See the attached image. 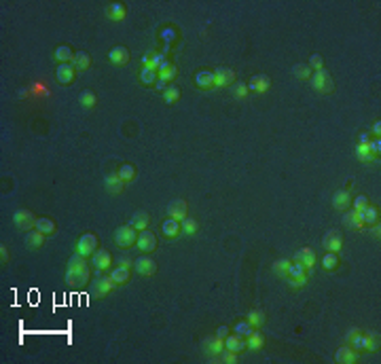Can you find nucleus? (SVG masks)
Here are the masks:
<instances>
[{
    "label": "nucleus",
    "mask_w": 381,
    "mask_h": 364,
    "mask_svg": "<svg viewBox=\"0 0 381 364\" xmlns=\"http://www.w3.org/2000/svg\"><path fill=\"white\" fill-rule=\"evenodd\" d=\"M117 288V284L115 280L110 278V273L106 275H100V278H95L93 284H89V292H91V297L93 299H104L106 295H110Z\"/></svg>",
    "instance_id": "obj_1"
},
{
    "label": "nucleus",
    "mask_w": 381,
    "mask_h": 364,
    "mask_svg": "<svg viewBox=\"0 0 381 364\" xmlns=\"http://www.w3.org/2000/svg\"><path fill=\"white\" fill-rule=\"evenodd\" d=\"M138 240V231L133 229L131 225H125V227H119L115 231V243L119 248H129L133 246Z\"/></svg>",
    "instance_id": "obj_2"
},
{
    "label": "nucleus",
    "mask_w": 381,
    "mask_h": 364,
    "mask_svg": "<svg viewBox=\"0 0 381 364\" xmlns=\"http://www.w3.org/2000/svg\"><path fill=\"white\" fill-rule=\"evenodd\" d=\"M98 250V235L95 233H83L81 237H78V242H76V252L78 254H83V256H93V252Z\"/></svg>",
    "instance_id": "obj_3"
},
{
    "label": "nucleus",
    "mask_w": 381,
    "mask_h": 364,
    "mask_svg": "<svg viewBox=\"0 0 381 364\" xmlns=\"http://www.w3.org/2000/svg\"><path fill=\"white\" fill-rule=\"evenodd\" d=\"M309 85H312L318 93L332 91V81H330V74L326 70H318V72H314L312 78H309Z\"/></svg>",
    "instance_id": "obj_4"
},
{
    "label": "nucleus",
    "mask_w": 381,
    "mask_h": 364,
    "mask_svg": "<svg viewBox=\"0 0 381 364\" xmlns=\"http://www.w3.org/2000/svg\"><path fill=\"white\" fill-rule=\"evenodd\" d=\"M136 246H138V250L142 252V254H150V252H155V250H157V235H155V233H150L148 229H144V231H140V233H138Z\"/></svg>",
    "instance_id": "obj_5"
},
{
    "label": "nucleus",
    "mask_w": 381,
    "mask_h": 364,
    "mask_svg": "<svg viewBox=\"0 0 381 364\" xmlns=\"http://www.w3.org/2000/svg\"><path fill=\"white\" fill-rule=\"evenodd\" d=\"M91 267L95 269V271H100V273H104L108 271L110 267H113V254H110L108 250H95L93 252V256H91Z\"/></svg>",
    "instance_id": "obj_6"
},
{
    "label": "nucleus",
    "mask_w": 381,
    "mask_h": 364,
    "mask_svg": "<svg viewBox=\"0 0 381 364\" xmlns=\"http://www.w3.org/2000/svg\"><path fill=\"white\" fill-rule=\"evenodd\" d=\"M133 269H136L140 275H146V278H150V275L157 273V263L148 254H144V256H138L136 260H133Z\"/></svg>",
    "instance_id": "obj_7"
},
{
    "label": "nucleus",
    "mask_w": 381,
    "mask_h": 364,
    "mask_svg": "<svg viewBox=\"0 0 381 364\" xmlns=\"http://www.w3.org/2000/svg\"><path fill=\"white\" fill-rule=\"evenodd\" d=\"M13 223L17 229H23V231H30V229H34L36 225V216L32 214L30 210H17L13 216Z\"/></svg>",
    "instance_id": "obj_8"
},
{
    "label": "nucleus",
    "mask_w": 381,
    "mask_h": 364,
    "mask_svg": "<svg viewBox=\"0 0 381 364\" xmlns=\"http://www.w3.org/2000/svg\"><path fill=\"white\" fill-rule=\"evenodd\" d=\"M108 60H110V64L113 66H127L129 64V49L123 47V45H117V47L110 49Z\"/></svg>",
    "instance_id": "obj_9"
},
{
    "label": "nucleus",
    "mask_w": 381,
    "mask_h": 364,
    "mask_svg": "<svg viewBox=\"0 0 381 364\" xmlns=\"http://www.w3.org/2000/svg\"><path fill=\"white\" fill-rule=\"evenodd\" d=\"M168 216L174 218V220H178V223H182L187 216H189V205L185 199H174L170 205H168Z\"/></svg>",
    "instance_id": "obj_10"
},
{
    "label": "nucleus",
    "mask_w": 381,
    "mask_h": 364,
    "mask_svg": "<svg viewBox=\"0 0 381 364\" xmlns=\"http://www.w3.org/2000/svg\"><path fill=\"white\" fill-rule=\"evenodd\" d=\"M87 267H89V263H87V256H83V254H78V252H74V254L70 256V260H68L66 280H68V278H72V275H76V273H81L83 269H87Z\"/></svg>",
    "instance_id": "obj_11"
},
{
    "label": "nucleus",
    "mask_w": 381,
    "mask_h": 364,
    "mask_svg": "<svg viewBox=\"0 0 381 364\" xmlns=\"http://www.w3.org/2000/svg\"><path fill=\"white\" fill-rule=\"evenodd\" d=\"M322 248L326 252H335V254H339L341 248H343V237H341L337 231L326 233L324 235V240H322Z\"/></svg>",
    "instance_id": "obj_12"
},
{
    "label": "nucleus",
    "mask_w": 381,
    "mask_h": 364,
    "mask_svg": "<svg viewBox=\"0 0 381 364\" xmlns=\"http://www.w3.org/2000/svg\"><path fill=\"white\" fill-rule=\"evenodd\" d=\"M203 350L208 356H212V358H220V354L225 352V339L222 337H210V339H205L203 341Z\"/></svg>",
    "instance_id": "obj_13"
},
{
    "label": "nucleus",
    "mask_w": 381,
    "mask_h": 364,
    "mask_svg": "<svg viewBox=\"0 0 381 364\" xmlns=\"http://www.w3.org/2000/svg\"><path fill=\"white\" fill-rule=\"evenodd\" d=\"M292 260H299V263H303V265L307 267V273H312L318 256H316V252H314L312 248H301V250H297V254L292 256Z\"/></svg>",
    "instance_id": "obj_14"
},
{
    "label": "nucleus",
    "mask_w": 381,
    "mask_h": 364,
    "mask_svg": "<svg viewBox=\"0 0 381 364\" xmlns=\"http://www.w3.org/2000/svg\"><path fill=\"white\" fill-rule=\"evenodd\" d=\"M214 83H216V74H214L212 70H199V72L195 74V85L203 91L214 89Z\"/></svg>",
    "instance_id": "obj_15"
},
{
    "label": "nucleus",
    "mask_w": 381,
    "mask_h": 364,
    "mask_svg": "<svg viewBox=\"0 0 381 364\" xmlns=\"http://www.w3.org/2000/svg\"><path fill=\"white\" fill-rule=\"evenodd\" d=\"M55 76H58L60 85H70L76 76V68L72 64H60L58 70H55Z\"/></svg>",
    "instance_id": "obj_16"
},
{
    "label": "nucleus",
    "mask_w": 381,
    "mask_h": 364,
    "mask_svg": "<svg viewBox=\"0 0 381 364\" xmlns=\"http://www.w3.org/2000/svg\"><path fill=\"white\" fill-rule=\"evenodd\" d=\"M216 83H214V89H222V87H229V85H233L235 81V72L231 68H218L216 72Z\"/></svg>",
    "instance_id": "obj_17"
},
{
    "label": "nucleus",
    "mask_w": 381,
    "mask_h": 364,
    "mask_svg": "<svg viewBox=\"0 0 381 364\" xmlns=\"http://www.w3.org/2000/svg\"><path fill=\"white\" fill-rule=\"evenodd\" d=\"M127 182L121 180V176L115 172V174H108V176L104 178V186H106V191L108 193H113V195H119V193H123V188H125Z\"/></svg>",
    "instance_id": "obj_18"
},
{
    "label": "nucleus",
    "mask_w": 381,
    "mask_h": 364,
    "mask_svg": "<svg viewBox=\"0 0 381 364\" xmlns=\"http://www.w3.org/2000/svg\"><path fill=\"white\" fill-rule=\"evenodd\" d=\"M106 17L110 21H123L127 17V6L123 2H110L106 6Z\"/></svg>",
    "instance_id": "obj_19"
},
{
    "label": "nucleus",
    "mask_w": 381,
    "mask_h": 364,
    "mask_svg": "<svg viewBox=\"0 0 381 364\" xmlns=\"http://www.w3.org/2000/svg\"><path fill=\"white\" fill-rule=\"evenodd\" d=\"M358 354L360 352H356L349 345H345V347H339V350L335 352V360L339 364H354L356 360H358Z\"/></svg>",
    "instance_id": "obj_20"
},
{
    "label": "nucleus",
    "mask_w": 381,
    "mask_h": 364,
    "mask_svg": "<svg viewBox=\"0 0 381 364\" xmlns=\"http://www.w3.org/2000/svg\"><path fill=\"white\" fill-rule=\"evenodd\" d=\"M349 205H352V195H349V191H337L335 195H332V208L339 210V212H345L349 210Z\"/></svg>",
    "instance_id": "obj_21"
},
{
    "label": "nucleus",
    "mask_w": 381,
    "mask_h": 364,
    "mask_svg": "<svg viewBox=\"0 0 381 364\" xmlns=\"http://www.w3.org/2000/svg\"><path fill=\"white\" fill-rule=\"evenodd\" d=\"M74 55L76 53H72V47H68V45H60L58 49L53 51V58H55L58 64H72Z\"/></svg>",
    "instance_id": "obj_22"
},
{
    "label": "nucleus",
    "mask_w": 381,
    "mask_h": 364,
    "mask_svg": "<svg viewBox=\"0 0 381 364\" xmlns=\"http://www.w3.org/2000/svg\"><path fill=\"white\" fill-rule=\"evenodd\" d=\"M269 87H271V81H269V76H265V74L252 76V78H250V83H248V89L254 91V93H265Z\"/></svg>",
    "instance_id": "obj_23"
},
{
    "label": "nucleus",
    "mask_w": 381,
    "mask_h": 364,
    "mask_svg": "<svg viewBox=\"0 0 381 364\" xmlns=\"http://www.w3.org/2000/svg\"><path fill=\"white\" fill-rule=\"evenodd\" d=\"M345 225L349 229H362L364 227V218H362V210H345Z\"/></svg>",
    "instance_id": "obj_24"
},
{
    "label": "nucleus",
    "mask_w": 381,
    "mask_h": 364,
    "mask_svg": "<svg viewBox=\"0 0 381 364\" xmlns=\"http://www.w3.org/2000/svg\"><path fill=\"white\" fill-rule=\"evenodd\" d=\"M110 278H113L115 280V284H117V286H123V284H127V282H129V267H125V265H119V267H113V269H110Z\"/></svg>",
    "instance_id": "obj_25"
},
{
    "label": "nucleus",
    "mask_w": 381,
    "mask_h": 364,
    "mask_svg": "<svg viewBox=\"0 0 381 364\" xmlns=\"http://www.w3.org/2000/svg\"><path fill=\"white\" fill-rule=\"evenodd\" d=\"M34 229L36 231H41L43 235H53L55 231H58V225H55V220H51L49 216H38Z\"/></svg>",
    "instance_id": "obj_26"
},
{
    "label": "nucleus",
    "mask_w": 381,
    "mask_h": 364,
    "mask_svg": "<svg viewBox=\"0 0 381 364\" xmlns=\"http://www.w3.org/2000/svg\"><path fill=\"white\" fill-rule=\"evenodd\" d=\"M225 350H231L235 354H242L246 350V339L240 335H227L225 337Z\"/></svg>",
    "instance_id": "obj_27"
},
{
    "label": "nucleus",
    "mask_w": 381,
    "mask_h": 364,
    "mask_svg": "<svg viewBox=\"0 0 381 364\" xmlns=\"http://www.w3.org/2000/svg\"><path fill=\"white\" fill-rule=\"evenodd\" d=\"M161 233L168 237V240H174V237H178V235L182 233V227H180L178 220L168 218V220L163 223V227H161Z\"/></svg>",
    "instance_id": "obj_28"
},
{
    "label": "nucleus",
    "mask_w": 381,
    "mask_h": 364,
    "mask_svg": "<svg viewBox=\"0 0 381 364\" xmlns=\"http://www.w3.org/2000/svg\"><path fill=\"white\" fill-rule=\"evenodd\" d=\"M263 345H265V335H260V330L254 328L252 335L246 339V347H248V350L258 352V350H263Z\"/></svg>",
    "instance_id": "obj_29"
},
{
    "label": "nucleus",
    "mask_w": 381,
    "mask_h": 364,
    "mask_svg": "<svg viewBox=\"0 0 381 364\" xmlns=\"http://www.w3.org/2000/svg\"><path fill=\"white\" fill-rule=\"evenodd\" d=\"M362 218H364V227H375V225H379V210L369 203L362 210Z\"/></svg>",
    "instance_id": "obj_30"
},
{
    "label": "nucleus",
    "mask_w": 381,
    "mask_h": 364,
    "mask_svg": "<svg viewBox=\"0 0 381 364\" xmlns=\"http://www.w3.org/2000/svg\"><path fill=\"white\" fill-rule=\"evenodd\" d=\"M176 76H178V68L174 66V64H170V61H165V64L159 68V81L170 83V81H174Z\"/></svg>",
    "instance_id": "obj_31"
},
{
    "label": "nucleus",
    "mask_w": 381,
    "mask_h": 364,
    "mask_svg": "<svg viewBox=\"0 0 381 364\" xmlns=\"http://www.w3.org/2000/svg\"><path fill=\"white\" fill-rule=\"evenodd\" d=\"M157 81H159V72H157V70L142 66V70H140V83L146 85V87H153V85H157Z\"/></svg>",
    "instance_id": "obj_32"
},
{
    "label": "nucleus",
    "mask_w": 381,
    "mask_h": 364,
    "mask_svg": "<svg viewBox=\"0 0 381 364\" xmlns=\"http://www.w3.org/2000/svg\"><path fill=\"white\" fill-rule=\"evenodd\" d=\"M66 284H70L72 288H85L87 284H89V267L83 269L81 273L72 275V278H68V280H66Z\"/></svg>",
    "instance_id": "obj_33"
},
{
    "label": "nucleus",
    "mask_w": 381,
    "mask_h": 364,
    "mask_svg": "<svg viewBox=\"0 0 381 364\" xmlns=\"http://www.w3.org/2000/svg\"><path fill=\"white\" fill-rule=\"evenodd\" d=\"M362 350H367V352L379 350V335L377 332H364L362 335Z\"/></svg>",
    "instance_id": "obj_34"
},
{
    "label": "nucleus",
    "mask_w": 381,
    "mask_h": 364,
    "mask_svg": "<svg viewBox=\"0 0 381 364\" xmlns=\"http://www.w3.org/2000/svg\"><path fill=\"white\" fill-rule=\"evenodd\" d=\"M45 237L47 235H43L41 231H32V233H28L26 235V246L30 248V250H38V248H43V243H45Z\"/></svg>",
    "instance_id": "obj_35"
},
{
    "label": "nucleus",
    "mask_w": 381,
    "mask_h": 364,
    "mask_svg": "<svg viewBox=\"0 0 381 364\" xmlns=\"http://www.w3.org/2000/svg\"><path fill=\"white\" fill-rule=\"evenodd\" d=\"M148 220H150V218H148L146 212H136V214L131 216V223H129V225L140 233V231H144V229H148Z\"/></svg>",
    "instance_id": "obj_36"
},
{
    "label": "nucleus",
    "mask_w": 381,
    "mask_h": 364,
    "mask_svg": "<svg viewBox=\"0 0 381 364\" xmlns=\"http://www.w3.org/2000/svg\"><path fill=\"white\" fill-rule=\"evenodd\" d=\"M288 278L290 280H299V278H307V267L299 260H292L290 269H288Z\"/></svg>",
    "instance_id": "obj_37"
},
{
    "label": "nucleus",
    "mask_w": 381,
    "mask_h": 364,
    "mask_svg": "<svg viewBox=\"0 0 381 364\" xmlns=\"http://www.w3.org/2000/svg\"><path fill=\"white\" fill-rule=\"evenodd\" d=\"M362 335H364V332H360L358 328H352L347 332V343H349L352 350H356V352L362 350Z\"/></svg>",
    "instance_id": "obj_38"
},
{
    "label": "nucleus",
    "mask_w": 381,
    "mask_h": 364,
    "mask_svg": "<svg viewBox=\"0 0 381 364\" xmlns=\"http://www.w3.org/2000/svg\"><path fill=\"white\" fill-rule=\"evenodd\" d=\"M72 66L76 68V72H78V70H87V68L91 66V55H89V53H85V51H78V53L74 55Z\"/></svg>",
    "instance_id": "obj_39"
},
{
    "label": "nucleus",
    "mask_w": 381,
    "mask_h": 364,
    "mask_svg": "<svg viewBox=\"0 0 381 364\" xmlns=\"http://www.w3.org/2000/svg\"><path fill=\"white\" fill-rule=\"evenodd\" d=\"M163 100H165V104H176V102L180 100V89H178V85H168V87H165Z\"/></svg>",
    "instance_id": "obj_40"
},
{
    "label": "nucleus",
    "mask_w": 381,
    "mask_h": 364,
    "mask_svg": "<svg viewBox=\"0 0 381 364\" xmlns=\"http://www.w3.org/2000/svg\"><path fill=\"white\" fill-rule=\"evenodd\" d=\"M78 102H81V106L87 108V110H91L95 106V102H98V98H95V93L89 91V89H85L81 91V96H78Z\"/></svg>",
    "instance_id": "obj_41"
},
{
    "label": "nucleus",
    "mask_w": 381,
    "mask_h": 364,
    "mask_svg": "<svg viewBox=\"0 0 381 364\" xmlns=\"http://www.w3.org/2000/svg\"><path fill=\"white\" fill-rule=\"evenodd\" d=\"M290 263H292V260H288V258H280V260H275V263H273V273H275V275H280V278H288Z\"/></svg>",
    "instance_id": "obj_42"
},
{
    "label": "nucleus",
    "mask_w": 381,
    "mask_h": 364,
    "mask_svg": "<svg viewBox=\"0 0 381 364\" xmlns=\"http://www.w3.org/2000/svg\"><path fill=\"white\" fill-rule=\"evenodd\" d=\"M339 265V256L335 254V252H324V256H322V267L326 269V271H335Z\"/></svg>",
    "instance_id": "obj_43"
},
{
    "label": "nucleus",
    "mask_w": 381,
    "mask_h": 364,
    "mask_svg": "<svg viewBox=\"0 0 381 364\" xmlns=\"http://www.w3.org/2000/svg\"><path fill=\"white\" fill-rule=\"evenodd\" d=\"M180 227H182V233L185 235H195L197 231H199V223H197L195 218H190V216H187L185 220H182Z\"/></svg>",
    "instance_id": "obj_44"
},
{
    "label": "nucleus",
    "mask_w": 381,
    "mask_h": 364,
    "mask_svg": "<svg viewBox=\"0 0 381 364\" xmlns=\"http://www.w3.org/2000/svg\"><path fill=\"white\" fill-rule=\"evenodd\" d=\"M356 157H358L360 161H364V163L379 161L375 155H371V150H369V146H367V144H358V146H356Z\"/></svg>",
    "instance_id": "obj_45"
},
{
    "label": "nucleus",
    "mask_w": 381,
    "mask_h": 364,
    "mask_svg": "<svg viewBox=\"0 0 381 364\" xmlns=\"http://www.w3.org/2000/svg\"><path fill=\"white\" fill-rule=\"evenodd\" d=\"M246 320L252 324V328H260V326L265 324V313L260 311V309H252L248 315H246Z\"/></svg>",
    "instance_id": "obj_46"
},
{
    "label": "nucleus",
    "mask_w": 381,
    "mask_h": 364,
    "mask_svg": "<svg viewBox=\"0 0 381 364\" xmlns=\"http://www.w3.org/2000/svg\"><path fill=\"white\" fill-rule=\"evenodd\" d=\"M119 176H121V180L123 182H131L133 178H136V168H133L131 163H123L121 168H119Z\"/></svg>",
    "instance_id": "obj_47"
},
{
    "label": "nucleus",
    "mask_w": 381,
    "mask_h": 364,
    "mask_svg": "<svg viewBox=\"0 0 381 364\" xmlns=\"http://www.w3.org/2000/svg\"><path fill=\"white\" fill-rule=\"evenodd\" d=\"M252 324L248 322V320H244V322H237L235 324V335H240V337H244V339H248L250 335H252Z\"/></svg>",
    "instance_id": "obj_48"
},
{
    "label": "nucleus",
    "mask_w": 381,
    "mask_h": 364,
    "mask_svg": "<svg viewBox=\"0 0 381 364\" xmlns=\"http://www.w3.org/2000/svg\"><path fill=\"white\" fill-rule=\"evenodd\" d=\"M369 205V197L367 195H358V197H354L352 199V205L349 208H354V210H364Z\"/></svg>",
    "instance_id": "obj_49"
},
{
    "label": "nucleus",
    "mask_w": 381,
    "mask_h": 364,
    "mask_svg": "<svg viewBox=\"0 0 381 364\" xmlns=\"http://www.w3.org/2000/svg\"><path fill=\"white\" fill-rule=\"evenodd\" d=\"M309 66H312L316 72H318V70H324V58L320 53H314L312 58H309Z\"/></svg>",
    "instance_id": "obj_50"
},
{
    "label": "nucleus",
    "mask_w": 381,
    "mask_h": 364,
    "mask_svg": "<svg viewBox=\"0 0 381 364\" xmlns=\"http://www.w3.org/2000/svg\"><path fill=\"white\" fill-rule=\"evenodd\" d=\"M367 146H369V150H371V155H375L377 159H379V153H381V140H379V138L369 140V142H367Z\"/></svg>",
    "instance_id": "obj_51"
},
{
    "label": "nucleus",
    "mask_w": 381,
    "mask_h": 364,
    "mask_svg": "<svg viewBox=\"0 0 381 364\" xmlns=\"http://www.w3.org/2000/svg\"><path fill=\"white\" fill-rule=\"evenodd\" d=\"M237 356H240V354H235V352H231V350H225V352L220 354V360L225 362V364H233V362L237 360Z\"/></svg>",
    "instance_id": "obj_52"
},
{
    "label": "nucleus",
    "mask_w": 381,
    "mask_h": 364,
    "mask_svg": "<svg viewBox=\"0 0 381 364\" xmlns=\"http://www.w3.org/2000/svg\"><path fill=\"white\" fill-rule=\"evenodd\" d=\"M250 89H248V85L246 83H237L235 87H233V93H235V98H244L246 93H248Z\"/></svg>",
    "instance_id": "obj_53"
},
{
    "label": "nucleus",
    "mask_w": 381,
    "mask_h": 364,
    "mask_svg": "<svg viewBox=\"0 0 381 364\" xmlns=\"http://www.w3.org/2000/svg\"><path fill=\"white\" fill-rule=\"evenodd\" d=\"M295 74H297L299 78H303V81H309V78H312V74H309V68H303V66L295 68Z\"/></svg>",
    "instance_id": "obj_54"
},
{
    "label": "nucleus",
    "mask_w": 381,
    "mask_h": 364,
    "mask_svg": "<svg viewBox=\"0 0 381 364\" xmlns=\"http://www.w3.org/2000/svg\"><path fill=\"white\" fill-rule=\"evenodd\" d=\"M288 284H290V288H303L307 284V278H299V280H290L288 278Z\"/></svg>",
    "instance_id": "obj_55"
},
{
    "label": "nucleus",
    "mask_w": 381,
    "mask_h": 364,
    "mask_svg": "<svg viewBox=\"0 0 381 364\" xmlns=\"http://www.w3.org/2000/svg\"><path fill=\"white\" fill-rule=\"evenodd\" d=\"M0 260H2V263H9V248H6L4 243L0 246Z\"/></svg>",
    "instance_id": "obj_56"
},
{
    "label": "nucleus",
    "mask_w": 381,
    "mask_h": 364,
    "mask_svg": "<svg viewBox=\"0 0 381 364\" xmlns=\"http://www.w3.org/2000/svg\"><path fill=\"white\" fill-rule=\"evenodd\" d=\"M225 335H229V328H227V326H220V328L216 330V337H222V339H225Z\"/></svg>",
    "instance_id": "obj_57"
},
{
    "label": "nucleus",
    "mask_w": 381,
    "mask_h": 364,
    "mask_svg": "<svg viewBox=\"0 0 381 364\" xmlns=\"http://www.w3.org/2000/svg\"><path fill=\"white\" fill-rule=\"evenodd\" d=\"M371 131H373V133H375V136H377V138H379V136H381V123H379V121H377V123H375V125H373V129H371Z\"/></svg>",
    "instance_id": "obj_58"
}]
</instances>
